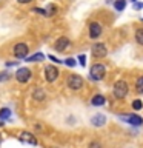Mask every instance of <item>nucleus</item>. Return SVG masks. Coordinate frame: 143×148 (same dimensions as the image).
Here are the masks:
<instances>
[{
  "mask_svg": "<svg viewBox=\"0 0 143 148\" xmlns=\"http://www.w3.org/2000/svg\"><path fill=\"white\" fill-rule=\"evenodd\" d=\"M129 88H128V83L125 80H118L117 83L114 85V97H117V99H123L125 96L128 94Z\"/></svg>",
  "mask_w": 143,
  "mask_h": 148,
  "instance_id": "1",
  "label": "nucleus"
},
{
  "mask_svg": "<svg viewBox=\"0 0 143 148\" xmlns=\"http://www.w3.org/2000/svg\"><path fill=\"white\" fill-rule=\"evenodd\" d=\"M105 73H106V69L105 66L101 63H95V65H92L91 66V71H89V76L92 80H101V79L105 77Z\"/></svg>",
  "mask_w": 143,
  "mask_h": 148,
  "instance_id": "2",
  "label": "nucleus"
},
{
  "mask_svg": "<svg viewBox=\"0 0 143 148\" xmlns=\"http://www.w3.org/2000/svg\"><path fill=\"white\" fill-rule=\"evenodd\" d=\"M68 86L71 90H80L83 86V79L78 76V74H71L68 77Z\"/></svg>",
  "mask_w": 143,
  "mask_h": 148,
  "instance_id": "3",
  "label": "nucleus"
},
{
  "mask_svg": "<svg viewBox=\"0 0 143 148\" xmlns=\"http://www.w3.org/2000/svg\"><path fill=\"white\" fill-rule=\"evenodd\" d=\"M14 56H16L17 59H25L28 57V53H29V48H28V45L25 43H17L14 46Z\"/></svg>",
  "mask_w": 143,
  "mask_h": 148,
  "instance_id": "4",
  "label": "nucleus"
},
{
  "mask_svg": "<svg viewBox=\"0 0 143 148\" xmlns=\"http://www.w3.org/2000/svg\"><path fill=\"white\" fill-rule=\"evenodd\" d=\"M31 69L29 68H18L17 69V73H16V79L20 83H26L28 80L31 79Z\"/></svg>",
  "mask_w": 143,
  "mask_h": 148,
  "instance_id": "5",
  "label": "nucleus"
},
{
  "mask_svg": "<svg viewBox=\"0 0 143 148\" xmlns=\"http://www.w3.org/2000/svg\"><path fill=\"white\" fill-rule=\"evenodd\" d=\"M91 53L95 59H101V57H105V56L108 54V49H106V46L103 43H95L91 48Z\"/></svg>",
  "mask_w": 143,
  "mask_h": 148,
  "instance_id": "6",
  "label": "nucleus"
},
{
  "mask_svg": "<svg viewBox=\"0 0 143 148\" xmlns=\"http://www.w3.org/2000/svg\"><path fill=\"white\" fill-rule=\"evenodd\" d=\"M45 77L48 82H54L55 79L59 77V69L57 66H54V65H48V66L45 68Z\"/></svg>",
  "mask_w": 143,
  "mask_h": 148,
  "instance_id": "7",
  "label": "nucleus"
},
{
  "mask_svg": "<svg viewBox=\"0 0 143 148\" xmlns=\"http://www.w3.org/2000/svg\"><path fill=\"white\" fill-rule=\"evenodd\" d=\"M18 140L23 142V143H28V145H32V147L37 145L35 136H32L31 133H26V131H22L20 134H18Z\"/></svg>",
  "mask_w": 143,
  "mask_h": 148,
  "instance_id": "8",
  "label": "nucleus"
},
{
  "mask_svg": "<svg viewBox=\"0 0 143 148\" xmlns=\"http://www.w3.org/2000/svg\"><path fill=\"white\" fill-rule=\"evenodd\" d=\"M69 46V39L68 37H59L57 40H55V43H54V49L55 51H59V53H63L65 49H66Z\"/></svg>",
  "mask_w": 143,
  "mask_h": 148,
  "instance_id": "9",
  "label": "nucleus"
},
{
  "mask_svg": "<svg viewBox=\"0 0 143 148\" xmlns=\"http://www.w3.org/2000/svg\"><path fill=\"white\" fill-rule=\"evenodd\" d=\"M101 34V25L99 22H91L89 23V37L91 39H97Z\"/></svg>",
  "mask_w": 143,
  "mask_h": 148,
  "instance_id": "10",
  "label": "nucleus"
},
{
  "mask_svg": "<svg viewBox=\"0 0 143 148\" xmlns=\"http://www.w3.org/2000/svg\"><path fill=\"white\" fill-rule=\"evenodd\" d=\"M122 119H125L128 123L131 125H136V127H140V125L143 123V119L140 117V116H136V114H128V116H122Z\"/></svg>",
  "mask_w": 143,
  "mask_h": 148,
  "instance_id": "11",
  "label": "nucleus"
},
{
  "mask_svg": "<svg viewBox=\"0 0 143 148\" xmlns=\"http://www.w3.org/2000/svg\"><path fill=\"white\" fill-rule=\"evenodd\" d=\"M105 122H106V117L101 114H97L91 119V123L94 125V127H101V125H105Z\"/></svg>",
  "mask_w": 143,
  "mask_h": 148,
  "instance_id": "12",
  "label": "nucleus"
},
{
  "mask_svg": "<svg viewBox=\"0 0 143 148\" xmlns=\"http://www.w3.org/2000/svg\"><path fill=\"white\" fill-rule=\"evenodd\" d=\"M91 103L94 105V106H100V105H103V103H105V97H103V96H100V94H97V96L92 97Z\"/></svg>",
  "mask_w": 143,
  "mask_h": 148,
  "instance_id": "13",
  "label": "nucleus"
},
{
  "mask_svg": "<svg viewBox=\"0 0 143 148\" xmlns=\"http://www.w3.org/2000/svg\"><path fill=\"white\" fill-rule=\"evenodd\" d=\"M45 56L42 54V53H37L34 56H31V57H25L26 59V62H39V60H43Z\"/></svg>",
  "mask_w": 143,
  "mask_h": 148,
  "instance_id": "14",
  "label": "nucleus"
},
{
  "mask_svg": "<svg viewBox=\"0 0 143 148\" xmlns=\"http://www.w3.org/2000/svg\"><path fill=\"white\" fill-rule=\"evenodd\" d=\"M125 6H126V0H115L114 2V8L117 11H123Z\"/></svg>",
  "mask_w": 143,
  "mask_h": 148,
  "instance_id": "15",
  "label": "nucleus"
},
{
  "mask_svg": "<svg viewBox=\"0 0 143 148\" xmlns=\"http://www.w3.org/2000/svg\"><path fill=\"white\" fill-rule=\"evenodd\" d=\"M136 40L138 45L143 46V28H138V29L136 31Z\"/></svg>",
  "mask_w": 143,
  "mask_h": 148,
  "instance_id": "16",
  "label": "nucleus"
},
{
  "mask_svg": "<svg viewBox=\"0 0 143 148\" xmlns=\"http://www.w3.org/2000/svg\"><path fill=\"white\" fill-rule=\"evenodd\" d=\"M9 116H11V110L9 108H2L0 110V119L2 120H6Z\"/></svg>",
  "mask_w": 143,
  "mask_h": 148,
  "instance_id": "17",
  "label": "nucleus"
},
{
  "mask_svg": "<svg viewBox=\"0 0 143 148\" xmlns=\"http://www.w3.org/2000/svg\"><path fill=\"white\" fill-rule=\"evenodd\" d=\"M32 97H34V99L35 100H45V92H43V90H35L34 91V96H32Z\"/></svg>",
  "mask_w": 143,
  "mask_h": 148,
  "instance_id": "18",
  "label": "nucleus"
},
{
  "mask_svg": "<svg viewBox=\"0 0 143 148\" xmlns=\"http://www.w3.org/2000/svg\"><path fill=\"white\" fill-rule=\"evenodd\" d=\"M136 90H137V92L143 94V76L137 79V82H136Z\"/></svg>",
  "mask_w": 143,
  "mask_h": 148,
  "instance_id": "19",
  "label": "nucleus"
},
{
  "mask_svg": "<svg viewBox=\"0 0 143 148\" xmlns=\"http://www.w3.org/2000/svg\"><path fill=\"white\" fill-rule=\"evenodd\" d=\"M55 11H57V8H55L54 5H49V6L45 9V16H54Z\"/></svg>",
  "mask_w": 143,
  "mask_h": 148,
  "instance_id": "20",
  "label": "nucleus"
},
{
  "mask_svg": "<svg viewBox=\"0 0 143 148\" xmlns=\"http://www.w3.org/2000/svg\"><path fill=\"white\" fill-rule=\"evenodd\" d=\"M142 106H143L142 100H134V102H132V108H134V110H142Z\"/></svg>",
  "mask_w": 143,
  "mask_h": 148,
  "instance_id": "21",
  "label": "nucleus"
},
{
  "mask_svg": "<svg viewBox=\"0 0 143 148\" xmlns=\"http://www.w3.org/2000/svg\"><path fill=\"white\" fill-rule=\"evenodd\" d=\"M63 63H66L68 66H74V65H76V60L69 57V59H66V60H63Z\"/></svg>",
  "mask_w": 143,
  "mask_h": 148,
  "instance_id": "22",
  "label": "nucleus"
},
{
  "mask_svg": "<svg viewBox=\"0 0 143 148\" xmlns=\"http://www.w3.org/2000/svg\"><path fill=\"white\" fill-rule=\"evenodd\" d=\"M88 148H101V145H100L99 142H91V143H89V147H88Z\"/></svg>",
  "mask_w": 143,
  "mask_h": 148,
  "instance_id": "23",
  "label": "nucleus"
},
{
  "mask_svg": "<svg viewBox=\"0 0 143 148\" xmlns=\"http://www.w3.org/2000/svg\"><path fill=\"white\" fill-rule=\"evenodd\" d=\"M32 12H37V14H43V16H45V9H42V8H34V9H32Z\"/></svg>",
  "mask_w": 143,
  "mask_h": 148,
  "instance_id": "24",
  "label": "nucleus"
},
{
  "mask_svg": "<svg viewBox=\"0 0 143 148\" xmlns=\"http://www.w3.org/2000/svg\"><path fill=\"white\" fill-rule=\"evenodd\" d=\"M78 60H80V65H82V66H85V65H86V62H85L86 57H85V56H80V57H78Z\"/></svg>",
  "mask_w": 143,
  "mask_h": 148,
  "instance_id": "25",
  "label": "nucleus"
},
{
  "mask_svg": "<svg viewBox=\"0 0 143 148\" xmlns=\"http://www.w3.org/2000/svg\"><path fill=\"white\" fill-rule=\"evenodd\" d=\"M49 59H51V60H52V62H57V63H62V60H59L57 57H54V56H52V54H51V56H49Z\"/></svg>",
  "mask_w": 143,
  "mask_h": 148,
  "instance_id": "26",
  "label": "nucleus"
},
{
  "mask_svg": "<svg viewBox=\"0 0 143 148\" xmlns=\"http://www.w3.org/2000/svg\"><path fill=\"white\" fill-rule=\"evenodd\" d=\"M143 8V3H134V9H142Z\"/></svg>",
  "mask_w": 143,
  "mask_h": 148,
  "instance_id": "27",
  "label": "nucleus"
},
{
  "mask_svg": "<svg viewBox=\"0 0 143 148\" xmlns=\"http://www.w3.org/2000/svg\"><path fill=\"white\" fill-rule=\"evenodd\" d=\"M6 77H8V74H6V73H2V74H0V82H2V80H5Z\"/></svg>",
  "mask_w": 143,
  "mask_h": 148,
  "instance_id": "28",
  "label": "nucleus"
},
{
  "mask_svg": "<svg viewBox=\"0 0 143 148\" xmlns=\"http://www.w3.org/2000/svg\"><path fill=\"white\" fill-rule=\"evenodd\" d=\"M20 5H25V3H29V2H32V0H17Z\"/></svg>",
  "mask_w": 143,
  "mask_h": 148,
  "instance_id": "29",
  "label": "nucleus"
},
{
  "mask_svg": "<svg viewBox=\"0 0 143 148\" xmlns=\"http://www.w3.org/2000/svg\"><path fill=\"white\" fill-rule=\"evenodd\" d=\"M2 140H3V139H2V134H0V145H2Z\"/></svg>",
  "mask_w": 143,
  "mask_h": 148,
  "instance_id": "30",
  "label": "nucleus"
}]
</instances>
